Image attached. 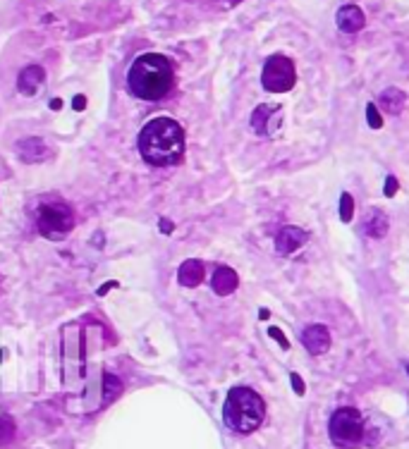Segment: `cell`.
<instances>
[{"label":"cell","instance_id":"2e32d148","mask_svg":"<svg viewBox=\"0 0 409 449\" xmlns=\"http://www.w3.org/2000/svg\"><path fill=\"white\" fill-rule=\"evenodd\" d=\"M15 437V423L10 416H0V447H5L8 442H12Z\"/></svg>","mask_w":409,"mask_h":449},{"label":"cell","instance_id":"e0dca14e","mask_svg":"<svg viewBox=\"0 0 409 449\" xmlns=\"http://www.w3.org/2000/svg\"><path fill=\"white\" fill-rule=\"evenodd\" d=\"M103 385H106V390H103V392H106V399H113V397H117V392L122 390L120 380L113 378V375H106V378H103Z\"/></svg>","mask_w":409,"mask_h":449},{"label":"cell","instance_id":"7a4b0ae2","mask_svg":"<svg viewBox=\"0 0 409 449\" xmlns=\"http://www.w3.org/2000/svg\"><path fill=\"white\" fill-rule=\"evenodd\" d=\"M175 84L173 62L160 53H146L132 62L127 72V86L142 101H160Z\"/></svg>","mask_w":409,"mask_h":449},{"label":"cell","instance_id":"7402d4cb","mask_svg":"<svg viewBox=\"0 0 409 449\" xmlns=\"http://www.w3.org/2000/svg\"><path fill=\"white\" fill-rule=\"evenodd\" d=\"M292 388H294V390H297V392H299V394H302V392H304V383H302V378H299V375H297V373H292Z\"/></svg>","mask_w":409,"mask_h":449},{"label":"cell","instance_id":"9c48e42d","mask_svg":"<svg viewBox=\"0 0 409 449\" xmlns=\"http://www.w3.org/2000/svg\"><path fill=\"white\" fill-rule=\"evenodd\" d=\"M302 344L309 349V354L318 356V354H325L330 349V332L328 327L323 325H309L307 330L302 332Z\"/></svg>","mask_w":409,"mask_h":449},{"label":"cell","instance_id":"8fae6325","mask_svg":"<svg viewBox=\"0 0 409 449\" xmlns=\"http://www.w3.org/2000/svg\"><path fill=\"white\" fill-rule=\"evenodd\" d=\"M44 82H46V72H44V67H39V65H29V67H24V70L19 72L17 86H19V91H22V93H27V96H32V93H36L41 86H44Z\"/></svg>","mask_w":409,"mask_h":449},{"label":"cell","instance_id":"9a60e30c","mask_svg":"<svg viewBox=\"0 0 409 449\" xmlns=\"http://www.w3.org/2000/svg\"><path fill=\"white\" fill-rule=\"evenodd\" d=\"M381 106L386 108L388 113H400L405 108V93L397 91V88H388L381 96Z\"/></svg>","mask_w":409,"mask_h":449},{"label":"cell","instance_id":"cb8c5ba5","mask_svg":"<svg viewBox=\"0 0 409 449\" xmlns=\"http://www.w3.org/2000/svg\"><path fill=\"white\" fill-rule=\"evenodd\" d=\"M160 229H163V232H170V229H173V227H170V222H168V220H160Z\"/></svg>","mask_w":409,"mask_h":449},{"label":"cell","instance_id":"5bb4252c","mask_svg":"<svg viewBox=\"0 0 409 449\" xmlns=\"http://www.w3.org/2000/svg\"><path fill=\"white\" fill-rule=\"evenodd\" d=\"M178 278L184 287H196L204 280V263L201 260H187V263L180 265Z\"/></svg>","mask_w":409,"mask_h":449},{"label":"cell","instance_id":"277c9868","mask_svg":"<svg viewBox=\"0 0 409 449\" xmlns=\"http://www.w3.org/2000/svg\"><path fill=\"white\" fill-rule=\"evenodd\" d=\"M328 435L335 447L356 449L366 437L364 416L354 406H340L338 411H333L328 421Z\"/></svg>","mask_w":409,"mask_h":449},{"label":"cell","instance_id":"484cf974","mask_svg":"<svg viewBox=\"0 0 409 449\" xmlns=\"http://www.w3.org/2000/svg\"><path fill=\"white\" fill-rule=\"evenodd\" d=\"M407 370H409V365H407Z\"/></svg>","mask_w":409,"mask_h":449},{"label":"cell","instance_id":"8992f818","mask_svg":"<svg viewBox=\"0 0 409 449\" xmlns=\"http://www.w3.org/2000/svg\"><path fill=\"white\" fill-rule=\"evenodd\" d=\"M297 82V72H294V62L285 55H271L263 65L261 72V84L266 91L285 93L294 86Z\"/></svg>","mask_w":409,"mask_h":449},{"label":"cell","instance_id":"7c38bea8","mask_svg":"<svg viewBox=\"0 0 409 449\" xmlns=\"http://www.w3.org/2000/svg\"><path fill=\"white\" fill-rule=\"evenodd\" d=\"M211 285H213V292L220 296H227L232 294V292L237 289V285H240V280H237V273L232 268H218L213 273V280H211Z\"/></svg>","mask_w":409,"mask_h":449},{"label":"cell","instance_id":"ffe728a7","mask_svg":"<svg viewBox=\"0 0 409 449\" xmlns=\"http://www.w3.org/2000/svg\"><path fill=\"white\" fill-rule=\"evenodd\" d=\"M395 194H397V180H395V177H388V180H386V196L390 198Z\"/></svg>","mask_w":409,"mask_h":449},{"label":"cell","instance_id":"4fadbf2b","mask_svg":"<svg viewBox=\"0 0 409 449\" xmlns=\"http://www.w3.org/2000/svg\"><path fill=\"white\" fill-rule=\"evenodd\" d=\"M364 229H366V234H369V237L381 239L383 234L388 232V216L383 211H378V208L369 211V213H366V220H364Z\"/></svg>","mask_w":409,"mask_h":449},{"label":"cell","instance_id":"ba28073f","mask_svg":"<svg viewBox=\"0 0 409 449\" xmlns=\"http://www.w3.org/2000/svg\"><path fill=\"white\" fill-rule=\"evenodd\" d=\"M304 242H307V232L299 227H292V224H287V227H283L280 232H278L276 249H278V254L289 256V254L297 251V249H302Z\"/></svg>","mask_w":409,"mask_h":449},{"label":"cell","instance_id":"603a6c76","mask_svg":"<svg viewBox=\"0 0 409 449\" xmlns=\"http://www.w3.org/2000/svg\"><path fill=\"white\" fill-rule=\"evenodd\" d=\"M84 103H86L84 96H77L75 98V108H77V111H84Z\"/></svg>","mask_w":409,"mask_h":449},{"label":"cell","instance_id":"ac0fdd59","mask_svg":"<svg viewBox=\"0 0 409 449\" xmlns=\"http://www.w3.org/2000/svg\"><path fill=\"white\" fill-rule=\"evenodd\" d=\"M352 208H354V201H352V196L350 194L340 196V218H343V222H350L352 220Z\"/></svg>","mask_w":409,"mask_h":449},{"label":"cell","instance_id":"52a82bcc","mask_svg":"<svg viewBox=\"0 0 409 449\" xmlns=\"http://www.w3.org/2000/svg\"><path fill=\"white\" fill-rule=\"evenodd\" d=\"M280 120H283V111L278 106H258L251 115V127L256 134L268 137V134H273L280 127Z\"/></svg>","mask_w":409,"mask_h":449},{"label":"cell","instance_id":"5b68a950","mask_svg":"<svg viewBox=\"0 0 409 449\" xmlns=\"http://www.w3.org/2000/svg\"><path fill=\"white\" fill-rule=\"evenodd\" d=\"M36 227L46 239H60L75 227V213L65 201H46L36 208Z\"/></svg>","mask_w":409,"mask_h":449},{"label":"cell","instance_id":"3957f363","mask_svg":"<svg viewBox=\"0 0 409 449\" xmlns=\"http://www.w3.org/2000/svg\"><path fill=\"white\" fill-rule=\"evenodd\" d=\"M222 419L225 426L232 432H240V435H249L256 430L258 426L266 419V404L254 390L249 388H235L225 399L222 406Z\"/></svg>","mask_w":409,"mask_h":449},{"label":"cell","instance_id":"d6986e66","mask_svg":"<svg viewBox=\"0 0 409 449\" xmlns=\"http://www.w3.org/2000/svg\"><path fill=\"white\" fill-rule=\"evenodd\" d=\"M366 120H369V124L374 129H381L383 127V120H381V113H378V108L371 103L369 108H366Z\"/></svg>","mask_w":409,"mask_h":449},{"label":"cell","instance_id":"6da1fadb","mask_svg":"<svg viewBox=\"0 0 409 449\" xmlns=\"http://www.w3.org/2000/svg\"><path fill=\"white\" fill-rule=\"evenodd\" d=\"M139 153L146 163L168 168L184 153V132L175 120L156 117L139 134Z\"/></svg>","mask_w":409,"mask_h":449},{"label":"cell","instance_id":"44dd1931","mask_svg":"<svg viewBox=\"0 0 409 449\" xmlns=\"http://www.w3.org/2000/svg\"><path fill=\"white\" fill-rule=\"evenodd\" d=\"M268 332H271V337H273V339H278V342H280V347H283V349H287V347H289L287 339L283 337V332L278 330V327H271V330H268Z\"/></svg>","mask_w":409,"mask_h":449},{"label":"cell","instance_id":"30bf717a","mask_svg":"<svg viewBox=\"0 0 409 449\" xmlns=\"http://www.w3.org/2000/svg\"><path fill=\"white\" fill-rule=\"evenodd\" d=\"M364 24H366V17L356 5H345V8H340V12H338L340 31H345V34H354V31L364 29Z\"/></svg>","mask_w":409,"mask_h":449},{"label":"cell","instance_id":"d4e9b609","mask_svg":"<svg viewBox=\"0 0 409 449\" xmlns=\"http://www.w3.org/2000/svg\"><path fill=\"white\" fill-rule=\"evenodd\" d=\"M222 3H227V5H235V3H240V0H222Z\"/></svg>","mask_w":409,"mask_h":449}]
</instances>
